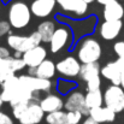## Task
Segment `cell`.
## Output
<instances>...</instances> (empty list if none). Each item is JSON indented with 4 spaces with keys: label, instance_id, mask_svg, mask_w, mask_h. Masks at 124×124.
Here are the masks:
<instances>
[{
    "label": "cell",
    "instance_id": "1",
    "mask_svg": "<svg viewBox=\"0 0 124 124\" xmlns=\"http://www.w3.org/2000/svg\"><path fill=\"white\" fill-rule=\"evenodd\" d=\"M31 11L30 7L23 1H15L11 4L7 13V21L10 25L15 29L25 28L31 21Z\"/></svg>",
    "mask_w": 124,
    "mask_h": 124
},
{
    "label": "cell",
    "instance_id": "2",
    "mask_svg": "<svg viewBox=\"0 0 124 124\" xmlns=\"http://www.w3.org/2000/svg\"><path fill=\"white\" fill-rule=\"evenodd\" d=\"M102 53L100 43L93 38H84L77 47V57L82 64L98 63Z\"/></svg>",
    "mask_w": 124,
    "mask_h": 124
},
{
    "label": "cell",
    "instance_id": "3",
    "mask_svg": "<svg viewBox=\"0 0 124 124\" xmlns=\"http://www.w3.org/2000/svg\"><path fill=\"white\" fill-rule=\"evenodd\" d=\"M7 45L11 49L15 52H21L25 53L27 51L40 46V42L42 41L41 36L38 31L31 33L29 36H22V35H16V34H10L7 36Z\"/></svg>",
    "mask_w": 124,
    "mask_h": 124
},
{
    "label": "cell",
    "instance_id": "4",
    "mask_svg": "<svg viewBox=\"0 0 124 124\" xmlns=\"http://www.w3.org/2000/svg\"><path fill=\"white\" fill-rule=\"evenodd\" d=\"M104 104L116 113L123 111L124 89L121 85H110L104 93Z\"/></svg>",
    "mask_w": 124,
    "mask_h": 124
},
{
    "label": "cell",
    "instance_id": "5",
    "mask_svg": "<svg viewBox=\"0 0 124 124\" xmlns=\"http://www.w3.org/2000/svg\"><path fill=\"white\" fill-rule=\"evenodd\" d=\"M64 108L66 110V112H69V111H78V112L82 113L83 116L89 117V111L90 110L85 106L84 95L80 90H74L66 96V100L64 101Z\"/></svg>",
    "mask_w": 124,
    "mask_h": 124
},
{
    "label": "cell",
    "instance_id": "6",
    "mask_svg": "<svg viewBox=\"0 0 124 124\" xmlns=\"http://www.w3.org/2000/svg\"><path fill=\"white\" fill-rule=\"evenodd\" d=\"M55 68H57V71L66 78H74V77L78 76L80 71H81L80 60L76 59L75 57L64 58L63 60H60L59 63L55 64Z\"/></svg>",
    "mask_w": 124,
    "mask_h": 124
},
{
    "label": "cell",
    "instance_id": "7",
    "mask_svg": "<svg viewBox=\"0 0 124 124\" xmlns=\"http://www.w3.org/2000/svg\"><path fill=\"white\" fill-rule=\"evenodd\" d=\"M45 118V112L40 106V102L31 101L28 104L25 111L18 119L21 124H39Z\"/></svg>",
    "mask_w": 124,
    "mask_h": 124
},
{
    "label": "cell",
    "instance_id": "8",
    "mask_svg": "<svg viewBox=\"0 0 124 124\" xmlns=\"http://www.w3.org/2000/svg\"><path fill=\"white\" fill-rule=\"evenodd\" d=\"M71 40V31L66 27H59L55 29L51 41H49V49L53 53L62 51L64 47L68 46Z\"/></svg>",
    "mask_w": 124,
    "mask_h": 124
},
{
    "label": "cell",
    "instance_id": "9",
    "mask_svg": "<svg viewBox=\"0 0 124 124\" xmlns=\"http://www.w3.org/2000/svg\"><path fill=\"white\" fill-rule=\"evenodd\" d=\"M19 81L23 83V85H25L29 90L38 93V92H48L52 88V82L51 80H46V78H40L36 76H31V75H21L18 76Z\"/></svg>",
    "mask_w": 124,
    "mask_h": 124
},
{
    "label": "cell",
    "instance_id": "10",
    "mask_svg": "<svg viewBox=\"0 0 124 124\" xmlns=\"http://www.w3.org/2000/svg\"><path fill=\"white\" fill-rule=\"evenodd\" d=\"M46 57H47L46 48L43 46H36L23 53L22 59L24 60L25 65L30 69V68H38L43 60H46Z\"/></svg>",
    "mask_w": 124,
    "mask_h": 124
},
{
    "label": "cell",
    "instance_id": "11",
    "mask_svg": "<svg viewBox=\"0 0 124 124\" xmlns=\"http://www.w3.org/2000/svg\"><path fill=\"white\" fill-rule=\"evenodd\" d=\"M55 4L57 0H34L30 5V11L39 18H46L53 12Z\"/></svg>",
    "mask_w": 124,
    "mask_h": 124
},
{
    "label": "cell",
    "instance_id": "12",
    "mask_svg": "<svg viewBox=\"0 0 124 124\" xmlns=\"http://www.w3.org/2000/svg\"><path fill=\"white\" fill-rule=\"evenodd\" d=\"M122 28H123L122 21H105L100 25V36L106 41L115 40L119 35Z\"/></svg>",
    "mask_w": 124,
    "mask_h": 124
},
{
    "label": "cell",
    "instance_id": "13",
    "mask_svg": "<svg viewBox=\"0 0 124 124\" xmlns=\"http://www.w3.org/2000/svg\"><path fill=\"white\" fill-rule=\"evenodd\" d=\"M57 4H59L63 11L74 13L78 17L84 16L88 10V4H85L83 0H57Z\"/></svg>",
    "mask_w": 124,
    "mask_h": 124
},
{
    "label": "cell",
    "instance_id": "14",
    "mask_svg": "<svg viewBox=\"0 0 124 124\" xmlns=\"http://www.w3.org/2000/svg\"><path fill=\"white\" fill-rule=\"evenodd\" d=\"M57 68L55 64L52 60H43L38 68H30L29 69V75L31 76H36L40 78H46V80H51L54 75H55Z\"/></svg>",
    "mask_w": 124,
    "mask_h": 124
},
{
    "label": "cell",
    "instance_id": "15",
    "mask_svg": "<svg viewBox=\"0 0 124 124\" xmlns=\"http://www.w3.org/2000/svg\"><path fill=\"white\" fill-rule=\"evenodd\" d=\"M40 106L45 113H52V112L62 111V108L64 107V101L62 96L57 94H48L41 99Z\"/></svg>",
    "mask_w": 124,
    "mask_h": 124
},
{
    "label": "cell",
    "instance_id": "16",
    "mask_svg": "<svg viewBox=\"0 0 124 124\" xmlns=\"http://www.w3.org/2000/svg\"><path fill=\"white\" fill-rule=\"evenodd\" d=\"M89 117L98 124L111 123L116 118V112L108 107H95L89 111Z\"/></svg>",
    "mask_w": 124,
    "mask_h": 124
},
{
    "label": "cell",
    "instance_id": "17",
    "mask_svg": "<svg viewBox=\"0 0 124 124\" xmlns=\"http://www.w3.org/2000/svg\"><path fill=\"white\" fill-rule=\"evenodd\" d=\"M100 75L104 78L108 80L113 85H121L122 71L119 70L116 62H111V63H107L106 65H104L100 70Z\"/></svg>",
    "mask_w": 124,
    "mask_h": 124
},
{
    "label": "cell",
    "instance_id": "18",
    "mask_svg": "<svg viewBox=\"0 0 124 124\" xmlns=\"http://www.w3.org/2000/svg\"><path fill=\"white\" fill-rule=\"evenodd\" d=\"M102 16L105 21H121L124 16V7L119 1H113L104 6Z\"/></svg>",
    "mask_w": 124,
    "mask_h": 124
},
{
    "label": "cell",
    "instance_id": "19",
    "mask_svg": "<svg viewBox=\"0 0 124 124\" xmlns=\"http://www.w3.org/2000/svg\"><path fill=\"white\" fill-rule=\"evenodd\" d=\"M100 70L101 68L99 66L98 63H88V64H82L81 65V71L80 76L84 82H88L89 80L100 76Z\"/></svg>",
    "mask_w": 124,
    "mask_h": 124
},
{
    "label": "cell",
    "instance_id": "20",
    "mask_svg": "<svg viewBox=\"0 0 124 124\" xmlns=\"http://www.w3.org/2000/svg\"><path fill=\"white\" fill-rule=\"evenodd\" d=\"M84 99H85V106L89 110L95 108V107H101L104 104V94L101 93L100 89L87 92V94L84 95Z\"/></svg>",
    "mask_w": 124,
    "mask_h": 124
},
{
    "label": "cell",
    "instance_id": "21",
    "mask_svg": "<svg viewBox=\"0 0 124 124\" xmlns=\"http://www.w3.org/2000/svg\"><path fill=\"white\" fill-rule=\"evenodd\" d=\"M55 29L57 28H55L54 22H52V21H43V22H41L38 25V30L36 31L40 34L42 42H48L49 43L53 34H54V31H55Z\"/></svg>",
    "mask_w": 124,
    "mask_h": 124
},
{
    "label": "cell",
    "instance_id": "22",
    "mask_svg": "<svg viewBox=\"0 0 124 124\" xmlns=\"http://www.w3.org/2000/svg\"><path fill=\"white\" fill-rule=\"evenodd\" d=\"M45 119H46L47 124H69L68 112H64V111H57V112L47 113Z\"/></svg>",
    "mask_w": 124,
    "mask_h": 124
},
{
    "label": "cell",
    "instance_id": "23",
    "mask_svg": "<svg viewBox=\"0 0 124 124\" xmlns=\"http://www.w3.org/2000/svg\"><path fill=\"white\" fill-rule=\"evenodd\" d=\"M25 63L24 60L21 58V59H16L15 57H10V70L13 71V72H17V71H21L25 68Z\"/></svg>",
    "mask_w": 124,
    "mask_h": 124
},
{
    "label": "cell",
    "instance_id": "24",
    "mask_svg": "<svg viewBox=\"0 0 124 124\" xmlns=\"http://www.w3.org/2000/svg\"><path fill=\"white\" fill-rule=\"evenodd\" d=\"M83 115L78 111H69L68 112V121L69 124H78L82 121Z\"/></svg>",
    "mask_w": 124,
    "mask_h": 124
},
{
    "label": "cell",
    "instance_id": "25",
    "mask_svg": "<svg viewBox=\"0 0 124 124\" xmlns=\"http://www.w3.org/2000/svg\"><path fill=\"white\" fill-rule=\"evenodd\" d=\"M85 83H87V92L98 90V89H100V85H101V78H100V76H96Z\"/></svg>",
    "mask_w": 124,
    "mask_h": 124
},
{
    "label": "cell",
    "instance_id": "26",
    "mask_svg": "<svg viewBox=\"0 0 124 124\" xmlns=\"http://www.w3.org/2000/svg\"><path fill=\"white\" fill-rule=\"evenodd\" d=\"M74 85H75L74 83L69 82V81H66V80H59V81H58V84H57V89H58L60 93L65 94V93H68Z\"/></svg>",
    "mask_w": 124,
    "mask_h": 124
},
{
    "label": "cell",
    "instance_id": "27",
    "mask_svg": "<svg viewBox=\"0 0 124 124\" xmlns=\"http://www.w3.org/2000/svg\"><path fill=\"white\" fill-rule=\"evenodd\" d=\"M27 106H28V104H21V105H16V106L12 107V115H13V117H15L17 121L21 118V116H22L23 112L25 111Z\"/></svg>",
    "mask_w": 124,
    "mask_h": 124
},
{
    "label": "cell",
    "instance_id": "28",
    "mask_svg": "<svg viewBox=\"0 0 124 124\" xmlns=\"http://www.w3.org/2000/svg\"><path fill=\"white\" fill-rule=\"evenodd\" d=\"M113 49L116 52V54L118 55V58H124V41H118L115 43Z\"/></svg>",
    "mask_w": 124,
    "mask_h": 124
},
{
    "label": "cell",
    "instance_id": "29",
    "mask_svg": "<svg viewBox=\"0 0 124 124\" xmlns=\"http://www.w3.org/2000/svg\"><path fill=\"white\" fill-rule=\"evenodd\" d=\"M11 25H10V23L8 22H6V21H0V38L1 36H4V35H6V34H8L11 30Z\"/></svg>",
    "mask_w": 124,
    "mask_h": 124
},
{
    "label": "cell",
    "instance_id": "30",
    "mask_svg": "<svg viewBox=\"0 0 124 124\" xmlns=\"http://www.w3.org/2000/svg\"><path fill=\"white\" fill-rule=\"evenodd\" d=\"M13 76H16V75H15V72L11 71V70H6V71L1 72V74H0V84H2V83H5L6 81H8V80L12 78Z\"/></svg>",
    "mask_w": 124,
    "mask_h": 124
},
{
    "label": "cell",
    "instance_id": "31",
    "mask_svg": "<svg viewBox=\"0 0 124 124\" xmlns=\"http://www.w3.org/2000/svg\"><path fill=\"white\" fill-rule=\"evenodd\" d=\"M0 124H13V119L7 113L0 111Z\"/></svg>",
    "mask_w": 124,
    "mask_h": 124
},
{
    "label": "cell",
    "instance_id": "32",
    "mask_svg": "<svg viewBox=\"0 0 124 124\" xmlns=\"http://www.w3.org/2000/svg\"><path fill=\"white\" fill-rule=\"evenodd\" d=\"M6 70H10V58H6V59L0 58V74Z\"/></svg>",
    "mask_w": 124,
    "mask_h": 124
},
{
    "label": "cell",
    "instance_id": "33",
    "mask_svg": "<svg viewBox=\"0 0 124 124\" xmlns=\"http://www.w3.org/2000/svg\"><path fill=\"white\" fill-rule=\"evenodd\" d=\"M10 49L7 47H4V46H0V58L2 59H6V58H10Z\"/></svg>",
    "mask_w": 124,
    "mask_h": 124
},
{
    "label": "cell",
    "instance_id": "34",
    "mask_svg": "<svg viewBox=\"0 0 124 124\" xmlns=\"http://www.w3.org/2000/svg\"><path fill=\"white\" fill-rule=\"evenodd\" d=\"M116 63H117L119 70H121L122 72H124V58H118V59L116 60Z\"/></svg>",
    "mask_w": 124,
    "mask_h": 124
},
{
    "label": "cell",
    "instance_id": "35",
    "mask_svg": "<svg viewBox=\"0 0 124 124\" xmlns=\"http://www.w3.org/2000/svg\"><path fill=\"white\" fill-rule=\"evenodd\" d=\"M99 4H101V5H108V4H111V2H113V1H117V0H96Z\"/></svg>",
    "mask_w": 124,
    "mask_h": 124
},
{
    "label": "cell",
    "instance_id": "36",
    "mask_svg": "<svg viewBox=\"0 0 124 124\" xmlns=\"http://www.w3.org/2000/svg\"><path fill=\"white\" fill-rule=\"evenodd\" d=\"M82 124H96V123H95V122H94L90 117H87V118H85V119L82 122Z\"/></svg>",
    "mask_w": 124,
    "mask_h": 124
},
{
    "label": "cell",
    "instance_id": "37",
    "mask_svg": "<svg viewBox=\"0 0 124 124\" xmlns=\"http://www.w3.org/2000/svg\"><path fill=\"white\" fill-rule=\"evenodd\" d=\"M121 87L124 89V72H122V78H121Z\"/></svg>",
    "mask_w": 124,
    "mask_h": 124
},
{
    "label": "cell",
    "instance_id": "38",
    "mask_svg": "<svg viewBox=\"0 0 124 124\" xmlns=\"http://www.w3.org/2000/svg\"><path fill=\"white\" fill-rule=\"evenodd\" d=\"M83 1H84L85 4H92V2H94L95 0H83Z\"/></svg>",
    "mask_w": 124,
    "mask_h": 124
},
{
    "label": "cell",
    "instance_id": "39",
    "mask_svg": "<svg viewBox=\"0 0 124 124\" xmlns=\"http://www.w3.org/2000/svg\"><path fill=\"white\" fill-rule=\"evenodd\" d=\"M2 104H4V100H2V98H1V94H0V107L2 106Z\"/></svg>",
    "mask_w": 124,
    "mask_h": 124
},
{
    "label": "cell",
    "instance_id": "40",
    "mask_svg": "<svg viewBox=\"0 0 124 124\" xmlns=\"http://www.w3.org/2000/svg\"><path fill=\"white\" fill-rule=\"evenodd\" d=\"M1 1H2V2H4V4H7V2H10V1H11V0H1Z\"/></svg>",
    "mask_w": 124,
    "mask_h": 124
},
{
    "label": "cell",
    "instance_id": "41",
    "mask_svg": "<svg viewBox=\"0 0 124 124\" xmlns=\"http://www.w3.org/2000/svg\"><path fill=\"white\" fill-rule=\"evenodd\" d=\"M123 111H124V106H123Z\"/></svg>",
    "mask_w": 124,
    "mask_h": 124
},
{
    "label": "cell",
    "instance_id": "42",
    "mask_svg": "<svg viewBox=\"0 0 124 124\" xmlns=\"http://www.w3.org/2000/svg\"><path fill=\"white\" fill-rule=\"evenodd\" d=\"M96 124H98V123H96Z\"/></svg>",
    "mask_w": 124,
    "mask_h": 124
}]
</instances>
